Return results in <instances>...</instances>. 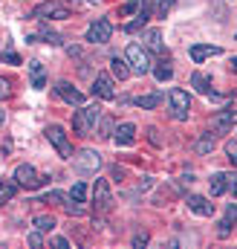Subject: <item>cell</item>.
Segmentation results:
<instances>
[{
	"mask_svg": "<svg viewBox=\"0 0 237 249\" xmlns=\"http://www.w3.org/2000/svg\"><path fill=\"white\" fill-rule=\"evenodd\" d=\"M99 119H102V107L99 105H81V110H75V116H72V130L87 136L99 124Z\"/></svg>",
	"mask_w": 237,
	"mask_h": 249,
	"instance_id": "cell-1",
	"label": "cell"
},
{
	"mask_svg": "<svg viewBox=\"0 0 237 249\" xmlns=\"http://www.w3.org/2000/svg\"><path fill=\"white\" fill-rule=\"evenodd\" d=\"M47 180H50V177H47V174H38L35 165H29V162L15 168V183L20 188H29V191H32V188H41Z\"/></svg>",
	"mask_w": 237,
	"mask_h": 249,
	"instance_id": "cell-2",
	"label": "cell"
},
{
	"mask_svg": "<svg viewBox=\"0 0 237 249\" xmlns=\"http://www.w3.org/2000/svg\"><path fill=\"white\" fill-rule=\"evenodd\" d=\"M32 18H35V20H67V18H69V9H67L64 3H58V0H47V3L35 6Z\"/></svg>",
	"mask_w": 237,
	"mask_h": 249,
	"instance_id": "cell-3",
	"label": "cell"
},
{
	"mask_svg": "<svg viewBox=\"0 0 237 249\" xmlns=\"http://www.w3.org/2000/svg\"><path fill=\"white\" fill-rule=\"evenodd\" d=\"M47 139L52 142V148L58 151L61 160H72V145H69V139H67V133H64L61 124H50L47 127Z\"/></svg>",
	"mask_w": 237,
	"mask_h": 249,
	"instance_id": "cell-4",
	"label": "cell"
},
{
	"mask_svg": "<svg viewBox=\"0 0 237 249\" xmlns=\"http://www.w3.org/2000/svg\"><path fill=\"white\" fill-rule=\"evenodd\" d=\"M72 165L84 174H96L102 168V154L93 148H84V151H78V157H72Z\"/></svg>",
	"mask_w": 237,
	"mask_h": 249,
	"instance_id": "cell-5",
	"label": "cell"
},
{
	"mask_svg": "<svg viewBox=\"0 0 237 249\" xmlns=\"http://www.w3.org/2000/svg\"><path fill=\"white\" fill-rule=\"evenodd\" d=\"M127 64H130V70L139 72V75L151 72V55H148V50L139 47V44H130V47H127Z\"/></svg>",
	"mask_w": 237,
	"mask_h": 249,
	"instance_id": "cell-6",
	"label": "cell"
},
{
	"mask_svg": "<svg viewBox=\"0 0 237 249\" xmlns=\"http://www.w3.org/2000/svg\"><path fill=\"white\" fill-rule=\"evenodd\" d=\"M93 206H96L99 214L110 212V206H113V194H110V183H107V180H96V186H93Z\"/></svg>",
	"mask_w": 237,
	"mask_h": 249,
	"instance_id": "cell-7",
	"label": "cell"
},
{
	"mask_svg": "<svg viewBox=\"0 0 237 249\" xmlns=\"http://www.w3.org/2000/svg\"><path fill=\"white\" fill-rule=\"evenodd\" d=\"M168 99H171L174 119L185 122V119H188V110H191V99H188V93H185V90H179V87H174V90L168 93Z\"/></svg>",
	"mask_w": 237,
	"mask_h": 249,
	"instance_id": "cell-8",
	"label": "cell"
},
{
	"mask_svg": "<svg viewBox=\"0 0 237 249\" xmlns=\"http://www.w3.org/2000/svg\"><path fill=\"white\" fill-rule=\"evenodd\" d=\"M110 35H113V26H110L107 18H99V20L90 23V29H87V41H90V44H107Z\"/></svg>",
	"mask_w": 237,
	"mask_h": 249,
	"instance_id": "cell-9",
	"label": "cell"
},
{
	"mask_svg": "<svg viewBox=\"0 0 237 249\" xmlns=\"http://www.w3.org/2000/svg\"><path fill=\"white\" fill-rule=\"evenodd\" d=\"M93 93H96L99 99H107V102H113V99H116L113 78H110L107 72H99V75H96V81H93Z\"/></svg>",
	"mask_w": 237,
	"mask_h": 249,
	"instance_id": "cell-10",
	"label": "cell"
},
{
	"mask_svg": "<svg viewBox=\"0 0 237 249\" xmlns=\"http://www.w3.org/2000/svg\"><path fill=\"white\" fill-rule=\"evenodd\" d=\"M235 122H237V110H223V113H217L211 119V130L214 133H229Z\"/></svg>",
	"mask_w": 237,
	"mask_h": 249,
	"instance_id": "cell-11",
	"label": "cell"
},
{
	"mask_svg": "<svg viewBox=\"0 0 237 249\" xmlns=\"http://www.w3.org/2000/svg\"><path fill=\"white\" fill-rule=\"evenodd\" d=\"M55 93H58L67 105H84V96H81L78 90H72L67 81H58V84H55Z\"/></svg>",
	"mask_w": 237,
	"mask_h": 249,
	"instance_id": "cell-12",
	"label": "cell"
},
{
	"mask_svg": "<svg viewBox=\"0 0 237 249\" xmlns=\"http://www.w3.org/2000/svg\"><path fill=\"white\" fill-rule=\"evenodd\" d=\"M148 18H151V6H148V3H142V6H139V15H136L130 23H124L121 29H124V32H139V29H145Z\"/></svg>",
	"mask_w": 237,
	"mask_h": 249,
	"instance_id": "cell-13",
	"label": "cell"
},
{
	"mask_svg": "<svg viewBox=\"0 0 237 249\" xmlns=\"http://www.w3.org/2000/svg\"><path fill=\"white\" fill-rule=\"evenodd\" d=\"M211 55H220V47H211V44H194V47H191V61L194 64L205 61V58H211Z\"/></svg>",
	"mask_w": 237,
	"mask_h": 249,
	"instance_id": "cell-14",
	"label": "cell"
},
{
	"mask_svg": "<svg viewBox=\"0 0 237 249\" xmlns=\"http://www.w3.org/2000/svg\"><path fill=\"white\" fill-rule=\"evenodd\" d=\"M188 209L191 212H197V214H203V217H211L214 214V203H208L205 197H188Z\"/></svg>",
	"mask_w": 237,
	"mask_h": 249,
	"instance_id": "cell-15",
	"label": "cell"
},
{
	"mask_svg": "<svg viewBox=\"0 0 237 249\" xmlns=\"http://www.w3.org/2000/svg\"><path fill=\"white\" fill-rule=\"evenodd\" d=\"M113 139H116V145H133V139H136V127H133L130 122H121L116 127V136H113Z\"/></svg>",
	"mask_w": 237,
	"mask_h": 249,
	"instance_id": "cell-16",
	"label": "cell"
},
{
	"mask_svg": "<svg viewBox=\"0 0 237 249\" xmlns=\"http://www.w3.org/2000/svg\"><path fill=\"white\" fill-rule=\"evenodd\" d=\"M29 75H32V87H35V90H44V84H47L44 64L41 61H29Z\"/></svg>",
	"mask_w": 237,
	"mask_h": 249,
	"instance_id": "cell-17",
	"label": "cell"
},
{
	"mask_svg": "<svg viewBox=\"0 0 237 249\" xmlns=\"http://www.w3.org/2000/svg\"><path fill=\"white\" fill-rule=\"evenodd\" d=\"M38 41H44V44H52V47H55V44H61V35L44 26V29H41L38 35H32V38H29V44H38Z\"/></svg>",
	"mask_w": 237,
	"mask_h": 249,
	"instance_id": "cell-18",
	"label": "cell"
},
{
	"mask_svg": "<svg viewBox=\"0 0 237 249\" xmlns=\"http://www.w3.org/2000/svg\"><path fill=\"white\" fill-rule=\"evenodd\" d=\"M159 102H162V93H148V96H139V99H136V107L151 110V107H156Z\"/></svg>",
	"mask_w": 237,
	"mask_h": 249,
	"instance_id": "cell-19",
	"label": "cell"
},
{
	"mask_svg": "<svg viewBox=\"0 0 237 249\" xmlns=\"http://www.w3.org/2000/svg\"><path fill=\"white\" fill-rule=\"evenodd\" d=\"M191 84H194L200 93H205V96L211 93V78H208V75H203V72H194V75H191Z\"/></svg>",
	"mask_w": 237,
	"mask_h": 249,
	"instance_id": "cell-20",
	"label": "cell"
},
{
	"mask_svg": "<svg viewBox=\"0 0 237 249\" xmlns=\"http://www.w3.org/2000/svg\"><path fill=\"white\" fill-rule=\"evenodd\" d=\"M142 41H145L151 50H162V35H159V29H148V32L142 35Z\"/></svg>",
	"mask_w": 237,
	"mask_h": 249,
	"instance_id": "cell-21",
	"label": "cell"
},
{
	"mask_svg": "<svg viewBox=\"0 0 237 249\" xmlns=\"http://www.w3.org/2000/svg\"><path fill=\"white\" fill-rule=\"evenodd\" d=\"M35 229L38 232H52L55 229V217L52 214H38L35 217Z\"/></svg>",
	"mask_w": 237,
	"mask_h": 249,
	"instance_id": "cell-22",
	"label": "cell"
},
{
	"mask_svg": "<svg viewBox=\"0 0 237 249\" xmlns=\"http://www.w3.org/2000/svg\"><path fill=\"white\" fill-rule=\"evenodd\" d=\"M110 70H113V75H116L118 81H124V78L130 75V67L121 61V58H113V61H110Z\"/></svg>",
	"mask_w": 237,
	"mask_h": 249,
	"instance_id": "cell-23",
	"label": "cell"
},
{
	"mask_svg": "<svg viewBox=\"0 0 237 249\" xmlns=\"http://www.w3.org/2000/svg\"><path fill=\"white\" fill-rule=\"evenodd\" d=\"M17 188H20V186H17L15 180H3V183H0V200H12Z\"/></svg>",
	"mask_w": 237,
	"mask_h": 249,
	"instance_id": "cell-24",
	"label": "cell"
},
{
	"mask_svg": "<svg viewBox=\"0 0 237 249\" xmlns=\"http://www.w3.org/2000/svg\"><path fill=\"white\" fill-rule=\"evenodd\" d=\"M208 183H211V194H214V197H217V194H223V191H229V188H226V177H223V174H214Z\"/></svg>",
	"mask_w": 237,
	"mask_h": 249,
	"instance_id": "cell-25",
	"label": "cell"
},
{
	"mask_svg": "<svg viewBox=\"0 0 237 249\" xmlns=\"http://www.w3.org/2000/svg\"><path fill=\"white\" fill-rule=\"evenodd\" d=\"M69 200H72V203H84V200H87V186H84V183H75L72 191H69Z\"/></svg>",
	"mask_w": 237,
	"mask_h": 249,
	"instance_id": "cell-26",
	"label": "cell"
},
{
	"mask_svg": "<svg viewBox=\"0 0 237 249\" xmlns=\"http://www.w3.org/2000/svg\"><path fill=\"white\" fill-rule=\"evenodd\" d=\"M153 75H156V81H168V78L174 75V70L162 61V64H156V67H153Z\"/></svg>",
	"mask_w": 237,
	"mask_h": 249,
	"instance_id": "cell-27",
	"label": "cell"
},
{
	"mask_svg": "<svg viewBox=\"0 0 237 249\" xmlns=\"http://www.w3.org/2000/svg\"><path fill=\"white\" fill-rule=\"evenodd\" d=\"M226 154H229L232 165H237V139H229V142H226Z\"/></svg>",
	"mask_w": 237,
	"mask_h": 249,
	"instance_id": "cell-28",
	"label": "cell"
},
{
	"mask_svg": "<svg viewBox=\"0 0 237 249\" xmlns=\"http://www.w3.org/2000/svg\"><path fill=\"white\" fill-rule=\"evenodd\" d=\"M139 6H142L139 0H130V3H124V6H121V15H130V12H136Z\"/></svg>",
	"mask_w": 237,
	"mask_h": 249,
	"instance_id": "cell-29",
	"label": "cell"
},
{
	"mask_svg": "<svg viewBox=\"0 0 237 249\" xmlns=\"http://www.w3.org/2000/svg\"><path fill=\"white\" fill-rule=\"evenodd\" d=\"M197 148H200V154H208V151H211V148H214V139H211V136H208V139H203V142H200V145H197Z\"/></svg>",
	"mask_w": 237,
	"mask_h": 249,
	"instance_id": "cell-30",
	"label": "cell"
},
{
	"mask_svg": "<svg viewBox=\"0 0 237 249\" xmlns=\"http://www.w3.org/2000/svg\"><path fill=\"white\" fill-rule=\"evenodd\" d=\"M148 244V232H136L133 235V247H145Z\"/></svg>",
	"mask_w": 237,
	"mask_h": 249,
	"instance_id": "cell-31",
	"label": "cell"
},
{
	"mask_svg": "<svg viewBox=\"0 0 237 249\" xmlns=\"http://www.w3.org/2000/svg\"><path fill=\"white\" fill-rule=\"evenodd\" d=\"M61 200H64V194H58V191H52V194H47V197H44L41 203H61Z\"/></svg>",
	"mask_w": 237,
	"mask_h": 249,
	"instance_id": "cell-32",
	"label": "cell"
},
{
	"mask_svg": "<svg viewBox=\"0 0 237 249\" xmlns=\"http://www.w3.org/2000/svg\"><path fill=\"white\" fill-rule=\"evenodd\" d=\"M217 232H220V238H229V232H232V223H229V220H223Z\"/></svg>",
	"mask_w": 237,
	"mask_h": 249,
	"instance_id": "cell-33",
	"label": "cell"
},
{
	"mask_svg": "<svg viewBox=\"0 0 237 249\" xmlns=\"http://www.w3.org/2000/svg\"><path fill=\"white\" fill-rule=\"evenodd\" d=\"M29 244H32V247H41V232H38V229L29 235Z\"/></svg>",
	"mask_w": 237,
	"mask_h": 249,
	"instance_id": "cell-34",
	"label": "cell"
},
{
	"mask_svg": "<svg viewBox=\"0 0 237 249\" xmlns=\"http://www.w3.org/2000/svg\"><path fill=\"white\" fill-rule=\"evenodd\" d=\"M6 96H9V81L0 78V99H6Z\"/></svg>",
	"mask_w": 237,
	"mask_h": 249,
	"instance_id": "cell-35",
	"label": "cell"
},
{
	"mask_svg": "<svg viewBox=\"0 0 237 249\" xmlns=\"http://www.w3.org/2000/svg\"><path fill=\"white\" fill-rule=\"evenodd\" d=\"M171 3H174V0H159V15H165V12L171 9Z\"/></svg>",
	"mask_w": 237,
	"mask_h": 249,
	"instance_id": "cell-36",
	"label": "cell"
},
{
	"mask_svg": "<svg viewBox=\"0 0 237 249\" xmlns=\"http://www.w3.org/2000/svg\"><path fill=\"white\" fill-rule=\"evenodd\" d=\"M232 220H237V206H235V203L229 206V223H232Z\"/></svg>",
	"mask_w": 237,
	"mask_h": 249,
	"instance_id": "cell-37",
	"label": "cell"
},
{
	"mask_svg": "<svg viewBox=\"0 0 237 249\" xmlns=\"http://www.w3.org/2000/svg\"><path fill=\"white\" fill-rule=\"evenodd\" d=\"M52 244H55V247H58V249H67V247H69V244H67L64 238H52Z\"/></svg>",
	"mask_w": 237,
	"mask_h": 249,
	"instance_id": "cell-38",
	"label": "cell"
},
{
	"mask_svg": "<svg viewBox=\"0 0 237 249\" xmlns=\"http://www.w3.org/2000/svg\"><path fill=\"white\" fill-rule=\"evenodd\" d=\"M6 61H9V64H20V58H17L15 53H6Z\"/></svg>",
	"mask_w": 237,
	"mask_h": 249,
	"instance_id": "cell-39",
	"label": "cell"
},
{
	"mask_svg": "<svg viewBox=\"0 0 237 249\" xmlns=\"http://www.w3.org/2000/svg\"><path fill=\"white\" fill-rule=\"evenodd\" d=\"M229 67H232V70H237V58H232V64H229Z\"/></svg>",
	"mask_w": 237,
	"mask_h": 249,
	"instance_id": "cell-40",
	"label": "cell"
},
{
	"mask_svg": "<svg viewBox=\"0 0 237 249\" xmlns=\"http://www.w3.org/2000/svg\"><path fill=\"white\" fill-rule=\"evenodd\" d=\"M3 119H6V113H3V110H0V124H3Z\"/></svg>",
	"mask_w": 237,
	"mask_h": 249,
	"instance_id": "cell-41",
	"label": "cell"
}]
</instances>
